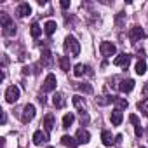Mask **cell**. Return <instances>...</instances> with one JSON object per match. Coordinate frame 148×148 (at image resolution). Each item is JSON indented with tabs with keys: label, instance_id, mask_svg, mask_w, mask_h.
Listing matches in <instances>:
<instances>
[{
	"label": "cell",
	"instance_id": "6da1fadb",
	"mask_svg": "<svg viewBox=\"0 0 148 148\" xmlns=\"http://www.w3.org/2000/svg\"><path fill=\"white\" fill-rule=\"evenodd\" d=\"M0 23H2V32H4L5 37L16 35V25H14V21L11 19L9 14H5V12L0 14Z\"/></svg>",
	"mask_w": 148,
	"mask_h": 148
},
{
	"label": "cell",
	"instance_id": "7a4b0ae2",
	"mask_svg": "<svg viewBox=\"0 0 148 148\" xmlns=\"http://www.w3.org/2000/svg\"><path fill=\"white\" fill-rule=\"evenodd\" d=\"M64 51H66V54H70L71 58H75V56H79V52H80V44L77 42V38L75 37H66L64 38Z\"/></svg>",
	"mask_w": 148,
	"mask_h": 148
},
{
	"label": "cell",
	"instance_id": "3957f363",
	"mask_svg": "<svg viewBox=\"0 0 148 148\" xmlns=\"http://www.w3.org/2000/svg\"><path fill=\"white\" fill-rule=\"evenodd\" d=\"M33 117H35V106L33 105H26L23 108V112H21V122L23 124H28V122L33 120Z\"/></svg>",
	"mask_w": 148,
	"mask_h": 148
},
{
	"label": "cell",
	"instance_id": "277c9868",
	"mask_svg": "<svg viewBox=\"0 0 148 148\" xmlns=\"http://www.w3.org/2000/svg\"><path fill=\"white\" fill-rule=\"evenodd\" d=\"M56 84H58L56 77L52 75V73H49V75L45 77V80H44V86H42V92H51V91H54V89H56Z\"/></svg>",
	"mask_w": 148,
	"mask_h": 148
},
{
	"label": "cell",
	"instance_id": "5b68a950",
	"mask_svg": "<svg viewBox=\"0 0 148 148\" xmlns=\"http://www.w3.org/2000/svg\"><path fill=\"white\" fill-rule=\"evenodd\" d=\"M18 99H19V87H16V86L7 87V91H5V101L7 103H16Z\"/></svg>",
	"mask_w": 148,
	"mask_h": 148
},
{
	"label": "cell",
	"instance_id": "8992f818",
	"mask_svg": "<svg viewBox=\"0 0 148 148\" xmlns=\"http://www.w3.org/2000/svg\"><path fill=\"white\" fill-rule=\"evenodd\" d=\"M99 51H101V56H105V58H110V56H113L117 52V49H115V45L112 42H101Z\"/></svg>",
	"mask_w": 148,
	"mask_h": 148
},
{
	"label": "cell",
	"instance_id": "52a82bcc",
	"mask_svg": "<svg viewBox=\"0 0 148 148\" xmlns=\"http://www.w3.org/2000/svg\"><path fill=\"white\" fill-rule=\"evenodd\" d=\"M129 63H131V54H125V52L119 54V56L113 59V64H115V66H122V68H127Z\"/></svg>",
	"mask_w": 148,
	"mask_h": 148
},
{
	"label": "cell",
	"instance_id": "ba28073f",
	"mask_svg": "<svg viewBox=\"0 0 148 148\" xmlns=\"http://www.w3.org/2000/svg\"><path fill=\"white\" fill-rule=\"evenodd\" d=\"M143 37H145V32H143L141 26H132V28H131V32H129V38H131L132 42H139Z\"/></svg>",
	"mask_w": 148,
	"mask_h": 148
},
{
	"label": "cell",
	"instance_id": "9c48e42d",
	"mask_svg": "<svg viewBox=\"0 0 148 148\" xmlns=\"http://www.w3.org/2000/svg\"><path fill=\"white\" fill-rule=\"evenodd\" d=\"M16 14H18L19 18H26V16H30V14H32V7H30V4H26V2L19 4L18 9H16Z\"/></svg>",
	"mask_w": 148,
	"mask_h": 148
},
{
	"label": "cell",
	"instance_id": "30bf717a",
	"mask_svg": "<svg viewBox=\"0 0 148 148\" xmlns=\"http://www.w3.org/2000/svg\"><path fill=\"white\" fill-rule=\"evenodd\" d=\"M40 64L42 66H52V52L49 49H44L42 51V58H40Z\"/></svg>",
	"mask_w": 148,
	"mask_h": 148
},
{
	"label": "cell",
	"instance_id": "8fae6325",
	"mask_svg": "<svg viewBox=\"0 0 148 148\" xmlns=\"http://www.w3.org/2000/svg\"><path fill=\"white\" fill-rule=\"evenodd\" d=\"M122 119H124V115H122V110L120 108H115L112 112V115H110V120H112L113 125H120L122 124Z\"/></svg>",
	"mask_w": 148,
	"mask_h": 148
},
{
	"label": "cell",
	"instance_id": "7c38bea8",
	"mask_svg": "<svg viewBox=\"0 0 148 148\" xmlns=\"http://www.w3.org/2000/svg\"><path fill=\"white\" fill-rule=\"evenodd\" d=\"M119 89H120L122 92H131V91L134 89V80H132V79L120 80V84H119Z\"/></svg>",
	"mask_w": 148,
	"mask_h": 148
},
{
	"label": "cell",
	"instance_id": "4fadbf2b",
	"mask_svg": "<svg viewBox=\"0 0 148 148\" xmlns=\"http://www.w3.org/2000/svg\"><path fill=\"white\" fill-rule=\"evenodd\" d=\"M89 139H91L89 131H86V129H79V131H77V141H79V145H80V143L86 145V143H89Z\"/></svg>",
	"mask_w": 148,
	"mask_h": 148
},
{
	"label": "cell",
	"instance_id": "5bb4252c",
	"mask_svg": "<svg viewBox=\"0 0 148 148\" xmlns=\"http://www.w3.org/2000/svg\"><path fill=\"white\" fill-rule=\"evenodd\" d=\"M89 70H91V68H89L87 64L79 63V64H75V68H73V75H75V77H82L84 73H91Z\"/></svg>",
	"mask_w": 148,
	"mask_h": 148
},
{
	"label": "cell",
	"instance_id": "9a60e30c",
	"mask_svg": "<svg viewBox=\"0 0 148 148\" xmlns=\"http://www.w3.org/2000/svg\"><path fill=\"white\" fill-rule=\"evenodd\" d=\"M47 139H49V134H47V132L37 131V132L33 134V143H35V145H42V143H47Z\"/></svg>",
	"mask_w": 148,
	"mask_h": 148
},
{
	"label": "cell",
	"instance_id": "2e32d148",
	"mask_svg": "<svg viewBox=\"0 0 148 148\" xmlns=\"http://www.w3.org/2000/svg\"><path fill=\"white\" fill-rule=\"evenodd\" d=\"M61 143H63L64 146H70V148H77V146H79V141H77L75 138L68 136V134H64V136L61 138Z\"/></svg>",
	"mask_w": 148,
	"mask_h": 148
},
{
	"label": "cell",
	"instance_id": "e0dca14e",
	"mask_svg": "<svg viewBox=\"0 0 148 148\" xmlns=\"http://www.w3.org/2000/svg\"><path fill=\"white\" fill-rule=\"evenodd\" d=\"M101 141H103L105 146H112V145L115 143V139H113V136H112L110 131H103V132H101Z\"/></svg>",
	"mask_w": 148,
	"mask_h": 148
},
{
	"label": "cell",
	"instance_id": "ac0fdd59",
	"mask_svg": "<svg viewBox=\"0 0 148 148\" xmlns=\"http://www.w3.org/2000/svg\"><path fill=\"white\" fill-rule=\"evenodd\" d=\"M73 106H75L77 110H80V112H84V108H86V99H84L82 96H73Z\"/></svg>",
	"mask_w": 148,
	"mask_h": 148
},
{
	"label": "cell",
	"instance_id": "d6986e66",
	"mask_svg": "<svg viewBox=\"0 0 148 148\" xmlns=\"http://www.w3.org/2000/svg\"><path fill=\"white\" fill-rule=\"evenodd\" d=\"M44 127H45V131L47 132H51L52 129H54V115H45V119H44Z\"/></svg>",
	"mask_w": 148,
	"mask_h": 148
},
{
	"label": "cell",
	"instance_id": "ffe728a7",
	"mask_svg": "<svg viewBox=\"0 0 148 148\" xmlns=\"http://www.w3.org/2000/svg\"><path fill=\"white\" fill-rule=\"evenodd\" d=\"M56 28H58L56 21H47V23L44 25V32H45V35H52V33L56 32Z\"/></svg>",
	"mask_w": 148,
	"mask_h": 148
},
{
	"label": "cell",
	"instance_id": "44dd1931",
	"mask_svg": "<svg viewBox=\"0 0 148 148\" xmlns=\"http://www.w3.org/2000/svg\"><path fill=\"white\" fill-rule=\"evenodd\" d=\"M52 105H54L56 108H63V106H64V99H63V96H61L59 92H56V94L52 96Z\"/></svg>",
	"mask_w": 148,
	"mask_h": 148
},
{
	"label": "cell",
	"instance_id": "7402d4cb",
	"mask_svg": "<svg viewBox=\"0 0 148 148\" xmlns=\"http://www.w3.org/2000/svg\"><path fill=\"white\" fill-rule=\"evenodd\" d=\"M59 66L63 71H68L70 70V58L68 56H59Z\"/></svg>",
	"mask_w": 148,
	"mask_h": 148
},
{
	"label": "cell",
	"instance_id": "603a6c76",
	"mask_svg": "<svg viewBox=\"0 0 148 148\" xmlns=\"http://www.w3.org/2000/svg\"><path fill=\"white\" fill-rule=\"evenodd\" d=\"M73 120H75V115H73V113H66V115L63 117V127L68 129V127L73 124Z\"/></svg>",
	"mask_w": 148,
	"mask_h": 148
},
{
	"label": "cell",
	"instance_id": "cb8c5ba5",
	"mask_svg": "<svg viewBox=\"0 0 148 148\" xmlns=\"http://www.w3.org/2000/svg\"><path fill=\"white\" fill-rule=\"evenodd\" d=\"M30 33H32V37H33V38H37V37L42 33V28L38 26V23H33V25L30 26Z\"/></svg>",
	"mask_w": 148,
	"mask_h": 148
},
{
	"label": "cell",
	"instance_id": "d4e9b609",
	"mask_svg": "<svg viewBox=\"0 0 148 148\" xmlns=\"http://www.w3.org/2000/svg\"><path fill=\"white\" fill-rule=\"evenodd\" d=\"M145 71H146V63L141 59V61L136 63V73L138 75H145Z\"/></svg>",
	"mask_w": 148,
	"mask_h": 148
},
{
	"label": "cell",
	"instance_id": "484cf974",
	"mask_svg": "<svg viewBox=\"0 0 148 148\" xmlns=\"http://www.w3.org/2000/svg\"><path fill=\"white\" fill-rule=\"evenodd\" d=\"M138 108H139L146 117H148V98H146V99H143V101H139V103H138Z\"/></svg>",
	"mask_w": 148,
	"mask_h": 148
},
{
	"label": "cell",
	"instance_id": "4316f807",
	"mask_svg": "<svg viewBox=\"0 0 148 148\" xmlns=\"http://www.w3.org/2000/svg\"><path fill=\"white\" fill-rule=\"evenodd\" d=\"M113 103H115L119 108H127V106H129L127 99H124V98H117V96H115V101H113Z\"/></svg>",
	"mask_w": 148,
	"mask_h": 148
},
{
	"label": "cell",
	"instance_id": "83f0119b",
	"mask_svg": "<svg viewBox=\"0 0 148 148\" xmlns=\"http://www.w3.org/2000/svg\"><path fill=\"white\" fill-rule=\"evenodd\" d=\"M77 87H79V89H80L82 92H86V94H91V92H92V87H91L89 84H86V82H82V84H79Z\"/></svg>",
	"mask_w": 148,
	"mask_h": 148
},
{
	"label": "cell",
	"instance_id": "f1b7e54d",
	"mask_svg": "<svg viewBox=\"0 0 148 148\" xmlns=\"http://www.w3.org/2000/svg\"><path fill=\"white\" fill-rule=\"evenodd\" d=\"M89 120H91V117H89L86 112H80V124L86 125V124H89Z\"/></svg>",
	"mask_w": 148,
	"mask_h": 148
},
{
	"label": "cell",
	"instance_id": "f546056e",
	"mask_svg": "<svg viewBox=\"0 0 148 148\" xmlns=\"http://www.w3.org/2000/svg\"><path fill=\"white\" fill-rule=\"evenodd\" d=\"M129 120H131V122H132L134 125H141V124H139V119H138V117H136L134 113H132V115H129Z\"/></svg>",
	"mask_w": 148,
	"mask_h": 148
},
{
	"label": "cell",
	"instance_id": "4dcf8cb0",
	"mask_svg": "<svg viewBox=\"0 0 148 148\" xmlns=\"http://www.w3.org/2000/svg\"><path fill=\"white\" fill-rule=\"evenodd\" d=\"M134 132H136V136H138V138H141V136H143V127H141V125H136Z\"/></svg>",
	"mask_w": 148,
	"mask_h": 148
},
{
	"label": "cell",
	"instance_id": "1f68e13d",
	"mask_svg": "<svg viewBox=\"0 0 148 148\" xmlns=\"http://www.w3.org/2000/svg\"><path fill=\"white\" fill-rule=\"evenodd\" d=\"M61 7H63V9H68V7H70V2H68V0H63V2H61Z\"/></svg>",
	"mask_w": 148,
	"mask_h": 148
},
{
	"label": "cell",
	"instance_id": "d6a6232c",
	"mask_svg": "<svg viewBox=\"0 0 148 148\" xmlns=\"http://www.w3.org/2000/svg\"><path fill=\"white\" fill-rule=\"evenodd\" d=\"M5 120H7V115H5V112H2V124H5Z\"/></svg>",
	"mask_w": 148,
	"mask_h": 148
},
{
	"label": "cell",
	"instance_id": "836d02e7",
	"mask_svg": "<svg viewBox=\"0 0 148 148\" xmlns=\"http://www.w3.org/2000/svg\"><path fill=\"white\" fill-rule=\"evenodd\" d=\"M122 141V134H119V136H115V143H120Z\"/></svg>",
	"mask_w": 148,
	"mask_h": 148
},
{
	"label": "cell",
	"instance_id": "e575fe53",
	"mask_svg": "<svg viewBox=\"0 0 148 148\" xmlns=\"http://www.w3.org/2000/svg\"><path fill=\"white\" fill-rule=\"evenodd\" d=\"M143 94H148V82H146V86L143 87Z\"/></svg>",
	"mask_w": 148,
	"mask_h": 148
},
{
	"label": "cell",
	"instance_id": "d590c367",
	"mask_svg": "<svg viewBox=\"0 0 148 148\" xmlns=\"http://www.w3.org/2000/svg\"><path fill=\"white\" fill-rule=\"evenodd\" d=\"M146 136H148V127H146Z\"/></svg>",
	"mask_w": 148,
	"mask_h": 148
},
{
	"label": "cell",
	"instance_id": "8d00e7d4",
	"mask_svg": "<svg viewBox=\"0 0 148 148\" xmlns=\"http://www.w3.org/2000/svg\"><path fill=\"white\" fill-rule=\"evenodd\" d=\"M139 148H146V146H139Z\"/></svg>",
	"mask_w": 148,
	"mask_h": 148
},
{
	"label": "cell",
	"instance_id": "74e56055",
	"mask_svg": "<svg viewBox=\"0 0 148 148\" xmlns=\"http://www.w3.org/2000/svg\"><path fill=\"white\" fill-rule=\"evenodd\" d=\"M49 148H52V146H49Z\"/></svg>",
	"mask_w": 148,
	"mask_h": 148
}]
</instances>
